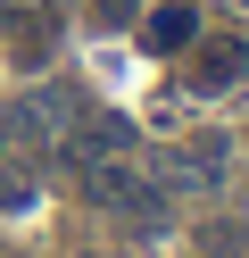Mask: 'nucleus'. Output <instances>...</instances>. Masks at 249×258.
Returning a JSON list of instances; mask_svg holds the SVG:
<instances>
[{
	"instance_id": "obj_7",
	"label": "nucleus",
	"mask_w": 249,
	"mask_h": 258,
	"mask_svg": "<svg viewBox=\"0 0 249 258\" xmlns=\"http://www.w3.org/2000/svg\"><path fill=\"white\" fill-rule=\"evenodd\" d=\"M92 17H100V25H125V17H133V0H92Z\"/></svg>"
},
{
	"instance_id": "obj_3",
	"label": "nucleus",
	"mask_w": 249,
	"mask_h": 258,
	"mask_svg": "<svg viewBox=\"0 0 249 258\" xmlns=\"http://www.w3.org/2000/svg\"><path fill=\"white\" fill-rule=\"evenodd\" d=\"M50 42H58L50 0H17V9H9V58H17V67H50Z\"/></svg>"
},
{
	"instance_id": "obj_5",
	"label": "nucleus",
	"mask_w": 249,
	"mask_h": 258,
	"mask_svg": "<svg viewBox=\"0 0 249 258\" xmlns=\"http://www.w3.org/2000/svg\"><path fill=\"white\" fill-rule=\"evenodd\" d=\"M241 75H249V50H241V42H199V50H191V84L199 92H232Z\"/></svg>"
},
{
	"instance_id": "obj_1",
	"label": "nucleus",
	"mask_w": 249,
	"mask_h": 258,
	"mask_svg": "<svg viewBox=\"0 0 249 258\" xmlns=\"http://www.w3.org/2000/svg\"><path fill=\"white\" fill-rule=\"evenodd\" d=\"M75 191H83V200H100V208H125V217H141V225L166 217V200L125 167V158H92V167H75Z\"/></svg>"
},
{
	"instance_id": "obj_4",
	"label": "nucleus",
	"mask_w": 249,
	"mask_h": 258,
	"mask_svg": "<svg viewBox=\"0 0 249 258\" xmlns=\"http://www.w3.org/2000/svg\"><path fill=\"white\" fill-rule=\"evenodd\" d=\"M166 183H224V134H199V142H183L175 158H166Z\"/></svg>"
},
{
	"instance_id": "obj_2",
	"label": "nucleus",
	"mask_w": 249,
	"mask_h": 258,
	"mask_svg": "<svg viewBox=\"0 0 249 258\" xmlns=\"http://www.w3.org/2000/svg\"><path fill=\"white\" fill-rule=\"evenodd\" d=\"M125 150H133V125H125V117H75V125L58 134L66 175H75V167H92V158H125Z\"/></svg>"
},
{
	"instance_id": "obj_6",
	"label": "nucleus",
	"mask_w": 249,
	"mask_h": 258,
	"mask_svg": "<svg viewBox=\"0 0 249 258\" xmlns=\"http://www.w3.org/2000/svg\"><path fill=\"white\" fill-rule=\"evenodd\" d=\"M191 34H199L191 9H158V17H149V50H191Z\"/></svg>"
}]
</instances>
